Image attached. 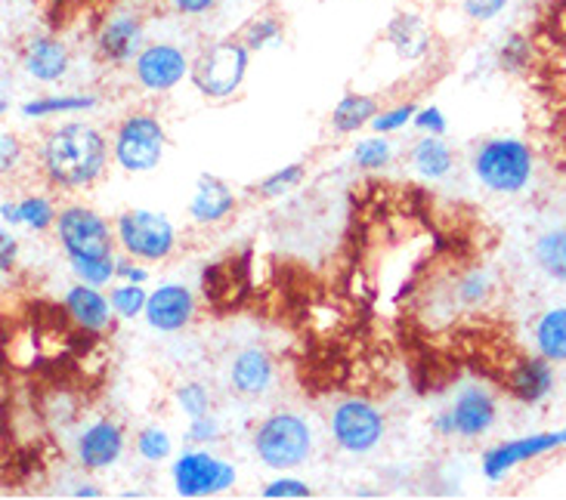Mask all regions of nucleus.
I'll return each mask as SVG.
<instances>
[{"mask_svg": "<svg viewBox=\"0 0 566 500\" xmlns=\"http://www.w3.org/2000/svg\"><path fill=\"white\" fill-rule=\"evenodd\" d=\"M108 164V142L106 137L84 121L60 124L50 130L41 149V167L44 177L56 189H87L103 177Z\"/></svg>", "mask_w": 566, "mask_h": 500, "instance_id": "1", "label": "nucleus"}, {"mask_svg": "<svg viewBox=\"0 0 566 500\" xmlns=\"http://www.w3.org/2000/svg\"><path fill=\"white\" fill-rule=\"evenodd\" d=\"M476 182L495 195H521L536 173L533 149L514 137L486 139L471 158Z\"/></svg>", "mask_w": 566, "mask_h": 500, "instance_id": "2", "label": "nucleus"}, {"mask_svg": "<svg viewBox=\"0 0 566 500\" xmlns=\"http://www.w3.org/2000/svg\"><path fill=\"white\" fill-rule=\"evenodd\" d=\"M254 455L270 470H297L313 455V429L301 414L279 411L254 429Z\"/></svg>", "mask_w": 566, "mask_h": 500, "instance_id": "3", "label": "nucleus"}, {"mask_svg": "<svg viewBox=\"0 0 566 500\" xmlns=\"http://www.w3.org/2000/svg\"><path fill=\"white\" fill-rule=\"evenodd\" d=\"M248 62H251V50L239 38L217 41L208 50H201L199 60L192 62L189 81L208 99H230L245 81Z\"/></svg>", "mask_w": 566, "mask_h": 500, "instance_id": "4", "label": "nucleus"}, {"mask_svg": "<svg viewBox=\"0 0 566 500\" xmlns=\"http://www.w3.org/2000/svg\"><path fill=\"white\" fill-rule=\"evenodd\" d=\"M165 142H168V137H165L161 121L149 111H134L115 130L112 158L127 173H149V170L161 164Z\"/></svg>", "mask_w": 566, "mask_h": 500, "instance_id": "5", "label": "nucleus"}, {"mask_svg": "<svg viewBox=\"0 0 566 500\" xmlns=\"http://www.w3.org/2000/svg\"><path fill=\"white\" fill-rule=\"evenodd\" d=\"M115 238L127 257L143 263H165L177 247V232L158 211H124L115 220Z\"/></svg>", "mask_w": 566, "mask_h": 500, "instance_id": "6", "label": "nucleus"}, {"mask_svg": "<svg viewBox=\"0 0 566 500\" xmlns=\"http://www.w3.org/2000/svg\"><path fill=\"white\" fill-rule=\"evenodd\" d=\"M499 421V402L483 383H468L455 393L452 405L433 417V429L446 439H480Z\"/></svg>", "mask_w": 566, "mask_h": 500, "instance_id": "7", "label": "nucleus"}, {"mask_svg": "<svg viewBox=\"0 0 566 500\" xmlns=\"http://www.w3.org/2000/svg\"><path fill=\"white\" fill-rule=\"evenodd\" d=\"M56 235H60L62 254L69 259L108 257L115 242H118L106 220L84 204L62 208L60 216H56Z\"/></svg>", "mask_w": 566, "mask_h": 500, "instance_id": "8", "label": "nucleus"}, {"mask_svg": "<svg viewBox=\"0 0 566 500\" xmlns=\"http://www.w3.org/2000/svg\"><path fill=\"white\" fill-rule=\"evenodd\" d=\"M332 439L340 451L347 455H368L375 451L384 439V414L366 398H344L332 411Z\"/></svg>", "mask_w": 566, "mask_h": 500, "instance_id": "9", "label": "nucleus"}, {"mask_svg": "<svg viewBox=\"0 0 566 500\" xmlns=\"http://www.w3.org/2000/svg\"><path fill=\"white\" fill-rule=\"evenodd\" d=\"M174 491L180 498H214L235 486V467L208 455V451H184L170 464Z\"/></svg>", "mask_w": 566, "mask_h": 500, "instance_id": "10", "label": "nucleus"}, {"mask_svg": "<svg viewBox=\"0 0 566 500\" xmlns=\"http://www.w3.org/2000/svg\"><path fill=\"white\" fill-rule=\"evenodd\" d=\"M564 448V439H560V429H552V433H530V436H517V439L499 442L492 445L490 451L480 460V470L490 482H505L511 472L536 460V457H545Z\"/></svg>", "mask_w": 566, "mask_h": 500, "instance_id": "11", "label": "nucleus"}, {"mask_svg": "<svg viewBox=\"0 0 566 500\" xmlns=\"http://www.w3.org/2000/svg\"><path fill=\"white\" fill-rule=\"evenodd\" d=\"M192 72V62L184 50L168 41H153L139 50V56L134 60V77L143 91L149 93H168L174 91L184 77Z\"/></svg>", "mask_w": 566, "mask_h": 500, "instance_id": "12", "label": "nucleus"}, {"mask_svg": "<svg viewBox=\"0 0 566 500\" xmlns=\"http://www.w3.org/2000/svg\"><path fill=\"white\" fill-rule=\"evenodd\" d=\"M146 46V25L137 10H112L96 31V50L108 65H134Z\"/></svg>", "mask_w": 566, "mask_h": 500, "instance_id": "13", "label": "nucleus"}, {"mask_svg": "<svg viewBox=\"0 0 566 500\" xmlns=\"http://www.w3.org/2000/svg\"><path fill=\"white\" fill-rule=\"evenodd\" d=\"M77 464L84 470H108L115 467L124 455V433L122 426L108 417L93 421L91 426H84L75 439Z\"/></svg>", "mask_w": 566, "mask_h": 500, "instance_id": "14", "label": "nucleus"}, {"mask_svg": "<svg viewBox=\"0 0 566 500\" xmlns=\"http://www.w3.org/2000/svg\"><path fill=\"white\" fill-rule=\"evenodd\" d=\"M196 316V297L186 285L168 281V285H158L149 294V304H146V321L149 328L158 333H177L184 331L186 325Z\"/></svg>", "mask_w": 566, "mask_h": 500, "instance_id": "15", "label": "nucleus"}, {"mask_svg": "<svg viewBox=\"0 0 566 500\" xmlns=\"http://www.w3.org/2000/svg\"><path fill=\"white\" fill-rule=\"evenodd\" d=\"M554 362H548L545 355H530L511 368L507 374V393L514 395L517 402L536 408L548 395L554 393Z\"/></svg>", "mask_w": 566, "mask_h": 500, "instance_id": "16", "label": "nucleus"}, {"mask_svg": "<svg viewBox=\"0 0 566 500\" xmlns=\"http://www.w3.org/2000/svg\"><path fill=\"white\" fill-rule=\"evenodd\" d=\"M276 380V364L266 355V349L248 347L235 352L230 362V386L245 398H258V395L270 393Z\"/></svg>", "mask_w": 566, "mask_h": 500, "instance_id": "17", "label": "nucleus"}, {"mask_svg": "<svg viewBox=\"0 0 566 500\" xmlns=\"http://www.w3.org/2000/svg\"><path fill=\"white\" fill-rule=\"evenodd\" d=\"M22 65H25V75L31 81L56 84V81L69 75L72 56H69V46L62 44L60 38L41 34V38H31L29 41L25 53H22Z\"/></svg>", "mask_w": 566, "mask_h": 500, "instance_id": "18", "label": "nucleus"}, {"mask_svg": "<svg viewBox=\"0 0 566 500\" xmlns=\"http://www.w3.org/2000/svg\"><path fill=\"white\" fill-rule=\"evenodd\" d=\"M235 211V195L227 182L214 177V173H201L196 180V192L189 201V216L199 226H217L223 223L230 213Z\"/></svg>", "mask_w": 566, "mask_h": 500, "instance_id": "19", "label": "nucleus"}, {"mask_svg": "<svg viewBox=\"0 0 566 500\" xmlns=\"http://www.w3.org/2000/svg\"><path fill=\"white\" fill-rule=\"evenodd\" d=\"M65 312L75 319V325H81L84 331L91 333L106 331L108 321L115 316L106 294L99 288H93V285H84V281H77V285L69 288V294H65Z\"/></svg>", "mask_w": 566, "mask_h": 500, "instance_id": "20", "label": "nucleus"}, {"mask_svg": "<svg viewBox=\"0 0 566 500\" xmlns=\"http://www.w3.org/2000/svg\"><path fill=\"white\" fill-rule=\"evenodd\" d=\"M384 41L397 50L399 60L418 62L428 56L433 34H430L428 22L418 13H399L394 15L390 25L384 29Z\"/></svg>", "mask_w": 566, "mask_h": 500, "instance_id": "21", "label": "nucleus"}, {"mask_svg": "<svg viewBox=\"0 0 566 500\" xmlns=\"http://www.w3.org/2000/svg\"><path fill=\"white\" fill-rule=\"evenodd\" d=\"M536 349L538 355H545L548 362H566V306H552L545 309L536 321Z\"/></svg>", "mask_w": 566, "mask_h": 500, "instance_id": "22", "label": "nucleus"}, {"mask_svg": "<svg viewBox=\"0 0 566 500\" xmlns=\"http://www.w3.org/2000/svg\"><path fill=\"white\" fill-rule=\"evenodd\" d=\"M533 259L545 278L566 285V226L545 228L533 242Z\"/></svg>", "mask_w": 566, "mask_h": 500, "instance_id": "23", "label": "nucleus"}, {"mask_svg": "<svg viewBox=\"0 0 566 500\" xmlns=\"http://www.w3.org/2000/svg\"><path fill=\"white\" fill-rule=\"evenodd\" d=\"M378 115V99L366 96V93H347L337 99V106L332 108V127L335 134H356L366 124L375 121Z\"/></svg>", "mask_w": 566, "mask_h": 500, "instance_id": "24", "label": "nucleus"}, {"mask_svg": "<svg viewBox=\"0 0 566 500\" xmlns=\"http://www.w3.org/2000/svg\"><path fill=\"white\" fill-rule=\"evenodd\" d=\"M412 167L418 170V177H424V180H443L452 170V149L446 146L443 137L424 134L415 142Z\"/></svg>", "mask_w": 566, "mask_h": 500, "instance_id": "25", "label": "nucleus"}, {"mask_svg": "<svg viewBox=\"0 0 566 500\" xmlns=\"http://www.w3.org/2000/svg\"><path fill=\"white\" fill-rule=\"evenodd\" d=\"M96 108V96L84 93H60V96H41L19 108L22 118H53V115H81Z\"/></svg>", "mask_w": 566, "mask_h": 500, "instance_id": "26", "label": "nucleus"}, {"mask_svg": "<svg viewBox=\"0 0 566 500\" xmlns=\"http://www.w3.org/2000/svg\"><path fill=\"white\" fill-rule=\"evenodd\" d=\"M282 22H279L273 13H261L254 19H248L245 29L239 31V41L251 50V53H261V50H270V46L282 44Z\"/></svg>", "mask_w": 566, "mask_h": 500, "instance_id": "27", "label": "nucleus"}, {"mask_svg": "<svg viewBox=\"0 0 566 500\" xmlns=\"http://www.w3.org/2000/svg\"><path fill=\"white\" fill-rule=\"evenodd\" d=\"M108 304L115 309L118 319L134 321L139 316H146V304H149V290L143 285H130V281H122V285H112L108 288Z\"/></svg>", "mask_w": 566, "mask_h": 500, "instance_id": "28", "label": "nucleus"}, {"mask_svg": "<svg viewBox=\"0 0 566 500\" xmlns=\"http://www.w3.org/2000/svg\"><path fill=\"white\" fill-rule=\"evenodd\" d=\"M72 273L77 275V281L93 285V288H106L118 278V259L115 254L108 257H87V259H69Z\"/></svg>", "mask_w": 566, "mask_h": 500, "instance_id": "29", "label": "nucleus"}, {"mask_svg": "<svg viewBox=\"0 0 566 500\" xmlns=\"http://www.w3.org/2000/svg\"><path fill=\"white\" fill-rule=\"evenodd\" d=\"M15 208H19V223L29 226L31 232H46L50 226H56V216H60L53 201L44 195L22 198V201H15Z\"/></svg>", "mask_w": 566, "mask_h": 500, "instance_id": "30", "label": "nucleus"}, {"mask_svg": "<svg viewBox=\"0 0 566 500\" xmlns=\"http://www.w3.org/2000/svg\"><path fill=\"white\" fill-rule=\"evenodd\" d=\"M390 158H394V146L384 139V134L371 139H363V142H356V149H353V164L363 167V170H381V167L390 164Z\"/></svg>", "mask_w": 566, "mask_h": 500, "instance_id": "31", "label": "nucleus"}, {"mask_svg": "<svg viewBox=\"0 0 566 500\" xmlns=\"http://www.w3.org/2000/svg\"><path fill=\"white\" fill-rule=\"evenodd\" d=\"M170 451H174V442H170L168 429H161V426H146V429H139L137 455L143 457L146 464H161V460H168Z\"/></svg>", "mask_w": 566, "mask_h": 500, "instance_id": "32", "label": "nucleus"}, {"mask_svg": "<svg viewBox=\"0 0 566 500\" xmlns=\"http://www.w3.org/2000/svg\"><path fill=\"white\" fill-rule=\"evenodd\" d=\"M174 398H177V405L184 408L189 421H199V417L211 414V395H208V390L201 383H180L174 390Z\"/></svg>", "mask_w": 566, "mask_h": 500, "instance_id": "33", "label": "nucleus"}, {"mask_svg": "<svg viewBox=\"0 0 566 500\" xmlns=\"http://www.w3.org/2000/svg\"><path fill=\"white\" fill-rule=\"evenodd\" d=\"M492 294V273L490 269H474V273H468L459 281V300L464 306H483L490 300Z\"/></svg>", "mask_w": 566, "mask_h": 500, "instance_id": "34", "label": "nucleus"}, {"mask_svg": "<svg viewBox=\"0 0 566 500\" xmlns=\"http://www.w3.org/2000/svg\"><path fill=\"white\" fill-rule=\"evenodd\" d=\"M301 180H304V164H289L282 167V170H276V173H270V177L258 185V192H261L263 198H279L285 195V192H291L294 185H301Z\"/></svg>", "mask_w": 566, "mask_h": 500, "instance_id": "35", "label": "nucleus"}, {"mask_svg": "<svg viewBox=\"0 0 566 500\" xmlns=\"http://www.w3.org/2000/svg\"><path fill=\"white\" fill-rule=\"evenodd\" d=\"M415 115H418V106L415 103H406V106H397V108H387V111H378L375 115V121H371V130L375 134H397L402 127H409L415 121Z\"/></svg>", "mask_w": 566, "mask_h": 500, "instance_id": "36", "label": "nucleus"}, {"mask_svg": "<svg viewBox=\"0 0 566 500\" xmlns=\"http://www.w3.org/2000/svg\"><path fill=\"white\" fill-rule=\"evenodd\" d=\"M263 500H289V498H313V488L301 482V479H291V476H282V479H273L263 486Z\"/></svg>", "mask_w": 566, "mask_h": 500, "instance_id": "37", "label": "nucleus"}, {"mask_svg": "<svg viewBox=\"0 0 566 500\" xmlns=\"http://www.w3.org/2000/svg\"><path fill=\"white\" fill-rule=\"evenodd\" d=\"M507 0H461V13L471 22H492L505 13Z\"/></svg>", "mask_w": 566, "mask_h": 500, "instance_id": "38", "label": "nucleus"}, {"mask_svg": "<svg viewBox=\"0 0 566 500\" xmlns=\"http://www.w3.org/2000/svg\"><path fill=\"white\" fill-rule=\"evenodd\" d=\"M499 60H502V68H507V72L523 68L526 60H530V41L521 38V34H511L505 41V46H502V53H499Z\"/></svg>", "mask_w": 566, "mask_h": 500, "instance_id": "39", "label": "nucleus"}, {"mask_svg": "<svg viewBox=\"0 0 566 500\" xmlns=\"http://www.w3.org/2000/svg\"><path fill=\"white\" fill-rule=\"evenodd\" d=\"M217 439H220V424H217L214 414L199 417V421H189V426H186V442H192V445H205V442Z\"/></svg>", "mask_w": 566, "mask_h": 500, "instance_id": "40", "label": "nucleus"}, {"mask_svg": "<svg viewBox=\"0 0 566 500\" xmlns=\"http://www.w3.org/2000/svg\"><path fill=\"white\" fill-rule=\"evenodd\" d=\"M415 127L421 130V134H430V137H443L446 134V118L443 111L437 106H428V108H418V115H415Z\"/></svg>", "mask_w": 566, "mask_h": 500, "instance_id": "41", "label": "nucleus"}, {"mask_svg": "<svg viewBox=\"0 0 566 500\" xmlns=\"http://www.w3.org/2000/svg\"><path fill=\"white\" fill-rule=\"evenodd\" d=\"M170 10L177 15H186V19H199V15H208L217 7V0H168Z\"/></svg>", "mask_w": 566, "mask_h": 500, "instance_id": "42", "label": "nucleus"}, {"mask_svg": "<svg viewBox=\"0 0 566 500\" xmlns=\"http://www.w3.org/2000/svg\"><path fill=\"white\" fill-rule=\"evenodd\" d=\"M15 254H19V242H15V235L10 228H3L0 232V269L3 273H10L15 266Z\"/></svg>", "mask_w": 566, "mask_h": 500, "instance_id": "43", "label": "nucleus"}, {"mask_svg": "<svg viewBox=\"0 0 566 500\" xmlns=\"http://www.w3.org/2000/svg\"><path fill=\"white\" fill-rule=\"evenodd\" d=\"M19 158H22L19 139L10 137V134H3V139H0V167L10 173V170H15V164H19Z\"/></svg>", "mask_w": 566, "mask_h": 500, "instance_id": "44", "label": "nucleus"}, {"mask_svg": "<svg viewBox=\"0 0 566 500\" xmlns=\"http://www.w3.org/2000/svg\"><path fill=\"white\" fill-rule=\"evenodd\" d=\"M118 278L122 281H130V285H146L149 281V273L143 266H134L130 259H118Z\"/></svg>", "mask_w": 566, "mask_h": 500, "instance_id": "45", "label": "nucleus"}, {"mask_svg": "<svg viewBox=\"0 0 566 500\" xmlns=\"http://www.w3.org/2000/svg\"><path fill=\"white\" fill-rule=\"evenodd\" d=\"M0 216H3V223H7V226H19V208H15L13 201H3Z\"/></svg>", "mask_w": 566, "mask_h": 500, "instance_id": "46", "label": "nucleus"}, {"mask_svg": "<svg viewBox=\"0 0 566 500\" xmlns=\"http://www.w3.org/2000/svg\"><path fill=\"white\" fill-rule=\"evenodd\" d=\"M72 494H75V498H99V491L93 486H77Z\"/></svg>", "mask_w": 566, "mask_h": 500, "instance_id": "47", "label": "nucleus"}, {"mask_svg": "<svg viewBox=\"0 0 566 500\" xmlns=\"http://www.w3.org/2000/svg\"><path fill=\"white\" fill-rule=\"evenodd\" d=\"M560 439H564V448H566V426H564V429H560Z\"/></svg>", "mask_w": 566, "mask_h": 500, "instance_id": "48", "label": "nucleus"}]
</instances>
